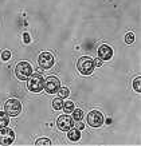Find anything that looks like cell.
<instances>
[{
    "label": "cell",
    "instance_id": "17",
    "mask_svg": "<svg viewBox=\"0 0 141 146\" xmlns=\"http://www.w3.org/2000/svg\"><path fill=\"white\" fill-rule=\"evenodd\" d=\"M74 111V114H73V119H77V121H81L84 118V111L80 110V109H77V110H73Z\"/></svg>",
    "mask_w": 141,
    "mask_h": 146
},
{
    "label": "cell",
    "instance_id": "14",
    "mask_svg": "<svg viewBox=\"0 0 141 146\" xmlns=\"http://www.w3.org/2000/svg\"><path fill=\"white\" fill-rule=\"evenodd\" d=\"M62 106H63V99H62L61 97L55 98V99L53 101V109H55V110H61Z\"/></svg>",
    "mask_w": 141,
    "mask_h": 146
},
{
    "label": "cell",
    "instance_id": "11",
    "mask_svg": "<svg viewBox=\"0 0 141 146\" xmlns=\"http://www.w3.org/2000/svg\"><path fill=\"white\" fill-rule=\"evenodd\" d=\"M69 134H67V137L70 141H80L81 138V131L80 129H70V130H67Z\"/></svg>",
    "mask_w": 141,
    "mask_h": 146
},
{
    "label": "cell",
    "instance_id": "23",
    "mask_svg": "<svg viewBox=\"0 0 141 146\" xmlns=\"http://www.w3.org/2000/svg\"><path fill=\"white\" fill-rule=\"evenodd\" d=\"M77 129H80V130H82L84 129V123H81V121H78V127Z\"/></svg>",
    "mask_w": 141,
    "mask_h": 146
},
{
    "label": "cell",
    "instance_id": "15",
    "mask_svg": "<svg viewBox=\"0 0 141 146\" xmlns=\"http://www.w3.org/2000/svg\"><path fill=\"white\" fill-rule=\"evenodd\" d=\"M35 145H38V146H50L51 145V141H50L49 138H40V139H38V141L35 142Z\"/></svg>",
    "mask_w": 141,
    "mask_h": 146
},
{
    "label": "cell",
    "instance_id": "12",
    "mask_svg": "<svg viewBox=\"0 0 141 146\" xmlns=\"http://www.w3.org/2000/svg\"><path fill=\"white\" fill-rule=\"evenodd\" d=\"M9 123V118L5 111H0V129L1 127H5Z\"/></svg>",
    "mask_w": 141,
    "mask_h": 146
},
{
    "label": "cell",
    "instance_id": "10",
    "mask_svg": "<svg viewBox=\"0 0 141 146\" xmlns=\"http://www.w3.org/2000/svg\"><path fill=\"white\" fill-rule=\"evenodd\" d=\"M113 56V50H112L110 46L108 44H102L100 48H98V58L101 60H109Z\"/></svg>",
    "mask_w": 141,
    "mask_h": 146
},
{
    "label": "cell",
    "instance_id": "7",
    "mask_svg": "<svg viewBox=\"0 0 141 146\" xmlns=\"http://www.w3.org/2000/svg\"><path fill=\"white\" fill-rule=\"evenodd\" d=\"M73 123H74V121H73V118H71L69 114L61 115V117L57 119V126L59 130H62V131L70 130V129L73 127Z\"/></svg>",
    "mask_w": 141,
    "mask_h": 146
},
{
    "label": "cell",
    "instance_id": "22",
    "mask_svg": "<svg viewBox=\"0 0 141 146\" xmlns=\"http://www.w3.org/2000/svg\"><path fill=\"white\" fill-rule=\"evenodd\" d=\"M23 40H24V42H26V43H30V35H28V34H24V36H23Z\"/></svg>",
    "mask_w": 141,
    "mask_h": 146
},
{
    "label": "cell",
    "instance_id": "18",
    "mask_svg": "<svg viewBox=\"0 0 141 146\" xmlns=\"http://www.w3.org/2000/svg\"><path fill=\"white\" fill-rule=\"evenodd\" d=\"M140 82H141V78H140V76H137L136 79L133 80V89L136 90L137 93H140V90H141V87H140Z\"/></svg>",
    "mask_w": 141,
    "mask_h": 146
},
{
    "label": "cell",
    "instance_id": "8",
    "mask_svg": "<svg viewBox=\"0 0 141 146\" xmlns=\"http://www.w3.org/2000/svg\"><path fill=\"white\" fill-rule=\"evenodd\" d=\"M88 123L93 127H100L102 123H104V117L100 111L93 110L88 114Z\"/></svg>",
    "mask_w": 141,
    "mask_h": 146
},
{
    "label": "cell",
    "instance_id": "6",
    "mask_svg": "<svg viewBox=\"0 0 141 146\" xmlns=\"http://www.w3.org/2000/svg\"><path fill=\"white\" fill-rule=\"evenodd\" d=\"M15 141V131L9 127H1L0 129V145H12Z\"/></svg>",
    "mask_w": 141,
    "mask_h": 146
},
{
    "label": "cell",
    "instance_id": "9",
    "mask_svg": "<svg viewBox=\"0 0 141 146\" xmlns=\"http://www.w3.org/2000/svg\"><path fill=\"white\" fill-rule=\"evenodd\" d=\"M38 62H39L40 67H43V68H50V67H53V64H54V56L50 52H42L39 55Z\"/></svg>",
    "mask_w": 141,
    "mask_h": 146
},
{
    "label": "cell",
    "instance_id": "16",
    "mask_svg": "<svg viewBox=\"0 0 141 146\" xmlns=\"http://www.w3.org/2000/svg\"><path fill=\"white\" fill-rule=\"evenodd\" d=\"M58 95L61 98H69V89H67V87H59Z\"/></svg>",
    "mask_w": 141,
    "mask_h": 146
},
{
    "label": "cell",
    "instance_id": "19",
    "mask_svg": "<svg viewBox=\"0 0 141 146\" xmlns=\"http://www.w3.org/2000/svg\"><path fill=\"white\" fill-rule=\"evenodd\" d=\"M133 42H134V35H133L132 32H128L126 36H125V43L126 44H132Z\"/></svg>",
    "mask_w": 141,
    "mask_h": 146
},
{
    "label": "cell",
    "instance_id": "20",
    "mask_svg": "<svg viewBox=\"0 0 141 146\" xmlns=\"http://www.w3.org/2000/svg\"><path fill=\"white\" fill-rule=\"evenodd\" d=\"M9 58H11V52H9V51H3V52H1V59H3V60H8Z\"/></svg>",
    "mask_w": 141,
    "mask_h": 146
},
{
    "label": "cell",
    "instance_id": "1",
    "mask_svg": "<svg viewBox=\"0 0 141 146\" xmlns=\"http://www.w3.org/2000/svg\"><path fill=\"white\" fill-rule=\"evenodd\" d=\"M43 76L35 72V74H31L28 76V83H27V87L31 93H39L43 90Z\"/></svg>",
    "mask_w": 141,
    "mask_h": 146
},
{
    "label": "cell",
    "instance_id": "21",
    "mask_svg": "<svg viewBox=\"0 0 141 146\" xmlns=\"http://www.w3.org/2000/svg\"><path fill=\"white\" fill-rule=\"evenodd\" d=\"M94 66H96V67H101V66H102V60L100 59V58L94 60Z\"/></svg>",
    "mask_w": 141,
    "mask_h": 146
},
{
    "label": "cell",
    "instance_id": "13",
    "mask_svg": "<svg viewBox=\"0 0 141 146\" xmlns=\"http://www.w3.org/2000/svg\"><path fill=\"white\" fill-rule=\"evenodd\" d=\"M62 110H65V113H66V114L71 113V111L74 110V103H73L71 101H66V102H63V106H62Z\"/></svg>",
    "mask_w": 141,
    "mask_h": 146
},
{
    "label": "cell",
    "instance_id": "2",
    "mask_svg": "<svg viewBox=\"0 0 141 146\" xmlns=\"http://www.w3.org/2000/svg\"><path fill=\"white\" fill-rule=\"evenodd\" d=\"M77 67H78V70H80L81 74H84V75H90L93 71H94V60H93L92 58L89 56H82L80 58V60L77 63Z\"/></svg>",
    "mask_w": 141,
    "mask_h": 146
},
{
    "label": "cell",
    "instance_id": "4",
    "mask_svg": "<svg viewBox=\"0 0 141 146\" xmlns=\"http://www.w3.org/2000/svg\"><path fill=\"white\" fill-rule=\"evenodd\" d=\"M4 111L9 117H16L22 111V105L18 99H8L4 103Z\"/></svg>",
    "mask_w": 141,
    "mask_h": 146
},
{
    "label": "cell",
    "instance_id": "3",
    "mask_svg": "<svg viewBox=\"0 0 141 146\" xmlns=\"http://www.w3.org/2000/svg\"><path fill=\"white\" fill-rule=\"evenodd\" d=\"M15 74L20 80H26L32 74V67L27 62H19L15 67Z\"/></svg>",
    "mask_w": 141,
    "mask_h": 146
},
{
    "label": "cell",
    "instance_id": "5",
    "mask_svg": "<svg viewBox=\"0 0 141 146\" xmlns=\"http://www.w3.org/2000/svg\"><path fill=\"white\" fill-rule=\"evenodd\" d=\"M61 87V82L57 76H47L43 80V89L49 94H55L58 93V90Z\"/></svg>",
    "mask_w": 141,
    "mask_h": 146
}]
</instances>
